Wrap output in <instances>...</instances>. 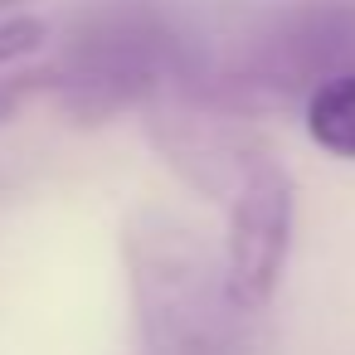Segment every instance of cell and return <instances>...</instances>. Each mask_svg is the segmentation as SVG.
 I'll use <instances>...</instances> for the list:
<instances>
[{
	"instance_id": "1",
	"label": "cell",
	"mask_w": 355,
	"mask_h": 355,
	"mask_svg": "<svg viewBox=\"0 0 355 355\" xmlns=\"http://www.w3.org/2000/svg\"><path fill=\"white\" fill-rule=\"evenodd\" d=\"M132 311L146 355H253L263 326L229 292L224 258L180 219L137 209L122 224Z\"/></svg>"
},
{
	"instance_id": "2",
	"label": "cell",
	"mask_w": 355,
	"mask_h": 355,
	"mask_svg": "<svg viewBox=\"0 0 355 355\" xmlns=\"http://www.w3.org/2000/svg\"><path fill=\"white\" fill-rule=\"evenodd\" d=\"M200 73L205 59L161 10L117 0L73 25L64 54L49 64V93L73 122H107Z\"/></svg>"
},
{
	"instance_id": "3",
	"label": "cell",
	"mask_w": 355,
	"mask_h": 355,
	"mask_svg": "<svg viewBox=\"0 0 355 355\" xmlns=\"http://www.w3.org/2000/svg\"><path fill=\"white\" fill-rule=\"evenodd\" d=\"M340 73H355V0H306L272 15L224 73H205V93L239 117H258L306 103Z\"/></svg>"
},
{
	"instance_id": "4",
	"label": "cell",
	"mask_w": 355,
	"mask_h": 355,
	"mask_svg": "<svg viewBox=\"0 0 355 355\" xmlns=\"http://www.w3.org/2000/svg\"><path fill=\"white\" fill-rule=\"evenodd\" d=\"M205 73L190 78V83H171L156 98H146L141 122H146V137L161 151V161L190 190L229 205L234 190L243 185L248 166L263 156V146L248 137V127H243L248 117L219 107L205 93Z\"/></svg>"
},
{
	"instance_id": "5",
	"label": "cell",
	"mask_w": 355,
	"mask_h": 355,
	"mask_svg": "<svg viewBox=\"0 0 355 355\" xmlns=\"http://www.w3.org/2000/svg\"><path fill=\"white\" fill-rule=\"evenodd\" d=\"M292 209H297L292 175L263 151L229 200V234H224L229 292L253 316H263L282 287L292 253Z\"/></svg>"
},
{
	"instance_id": "6",
	"label": "cell",
	"mask_w": 355,
	"mask_h": 355,
	"mask_svg": "<svg viewBox=\"0 0 355 355\" xmlns=\"http://www.w3.org/2000/svg\"><path fill=\"white\" fill-rule=\"evenodd\" d=\"M302 112H306V137L321 151H331L340 161H355V73H340V78L321 83L302 103Z\"/></svg>"
},
{
	"instance_id": "7",
	"label": "cell",
	"mask_w": 355,
	"mask_h": 355,
	"mask_svg": "<svg viewBox=\"0 0 355 355\" xmlns=\"http://www.w3.org/2000/svg\"><path fill=\"white\" fill-rule=\"evenodd\" d=\"M44 44H49V25L40 15L6 20V25H0V73H6L10 64H20V59H30V54H40Z\"/></svg>"
},
{
	"instance_id": "8",
	"label": "cell",
	"mask_w": 355,
	"mask_h": 355,
	"mask_svg": "<svg viewBox=\"0 0 355 355\" xmlns=\"http://www.w3.org/2000/svg\"><path fill=\"white\" fill-rule=\"evenodd\" d=\"M30 93H49V69H30V73H15V78H0V127H6Z\"/></svg>"
},
{
	"instance_id": "9",
	"label": "cell",
	"mask_w": 355,
	"mask_h": 355,
	"mask_svg": "<svg viewBox=\"0 0 355 355\" xmlns=\"http://www.w3.org/2000/svg\"><path fill=\"white\" fill-rule=\"evenodd\" d=\"M10 6H15V0H0V10H10Z\"/></svg>"
}]
</instances>
